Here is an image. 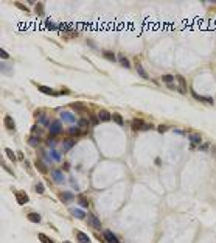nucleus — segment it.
Returning <instances> with one entry per match:
<instances>
[{
    "label": "nucleus",
    "instance_id": "f257e3e1",
    "mask_svg": "<svg viewBox=\"0 0 216 243\" xmlns=\"http://www.w3.org/2000/svg\"><path fill=\"white\" fill-rule=\"evenodd\" d=\"M131 128H132V131H149L152 128V125L151 123H145L142 118H135L131 123Z\"/></svg>",
    "mask_w": 216,
    "mask_h": 243
},
{
    "label": "nucleus",
    "instance_id": "f03ea898",
    "mask_svg": "<svg viewBox=\"0 0 216 243\" xmlns=\"http://www.w3.org/2000/svg\"><path fill=\"white\" fill-rule=\"evenodd\" d=\"M48 129H50V136H51V137H55V136H58V134H59L61 131H62V125H61V122H59V120H53L51 123H50Z\"/></svg>",
    "mask_w": 216,
    "mask_h": 243
},
{
    "label": "nucleus",
    "instance_id": "7ed1b4c3",
    "mask_svg": "<svg viewBox=\"0 0 216 243\" xmlns=\"http://www.w3.org/2000/svg\"><path fill=\"white\" fill-rule=\"evenodd\" d=\"M176 80L179 81V87H177V91H179L180 94H187V81H185V78L182 75H177Z\"/></svg>",
    "mask_w": 216,
    "mask_h": 243
},
{
    "label": "nucleus",
    "instance_id": "20e7f679",
    "mask_svg": "<svg viewBox=\"0 0 216 243\" xmlns=\"http://www.w3.org/2000/svg\"><path fill=\"white\" fill-rule=\"evenodd\" d=\"M3 122H5V126L11 131V133H14V131H16V123H14V120H13V117H11V115H5Z\"/></svg>",
    "mask_w": 216,
    "mask_h": 243
},
{
    "label": "nucleus",
    "instance_id": "39448f33",
    "mask_svg": "<svg viewBox=\"0 0 216 243\" xmlns=\"http://www.w3.org/2000/svg\"><path fill=\"white\" fill-rule=\"evenodd\" d=\"M61 118H62L64 122H68V123H75L76 122V117L72 112H68V111H62V112H61Z\"/></svg>",
    "mask_w": 216,
    "mask_h": 243
},
{
    "label": "nucleus",
    "instance_id": "423d86ee",
    "mask_svg": "<svg viewBox=\"0 0 216 243\" xmlns=\"http://www.w3.org/2000/svg\"><path fill=\"white\" fill-rule=\"evenodd\" d=\"M98 118L101 122H109V120H112V114H110L109 111H106V109H101L98 112Z\"/></svg>",
    "mask_w": 216,
    "mask_h": 243
},
{
    "label": "nucleus",
    "instance_id": "0eeeda50",
    "mask_svg": "<svg viewBox=\"0 0 216 243\" xmlns=\"http://www.w3.org/2000/svg\"><path fill=\"white\" fill-rule=\"evenodd\" d=\"M104 238H106L107 243H120V242H118V238H117V235L112 234L110 231H104Z\"/></svg>",
    "mask_w": 216,
    "mask_h": 243
},
{
    "label": "nucleus",
    "instance_id": "6e6552de",
    "mask_svg": "<svg viewBox=\"0 0 216 243\" xmlns=\"http://www.w3.org/2000/svg\"><path fill=\"white\" fill-rule=\"evenodd\" d=\"M89 225L92 227H95V229H100V227H101V221H100V218H96L95 215H89Z\"/></svg>",
    "mask_w": 216,
    "mask_h": 243
},
{
    "label": "nucleus",
    "instance_id": "1a4fd4ad",
    "mask_svg": "<svg viewBox=\"0 0 216 243\" xmlns=\"http://www.w3.org/2000/svg\"><path fill=\"white\" fill-rule=\"evenodd\" d=\"M51 176L56 182H65V178H64V173L61 170H53L51 172Z\"/></svg>",
    "mask_w": 216,
    "mask_h": 243
},
{
    "label": "nucleus",
    "instance_id": "9d476101",
    "mask_svg": "<svg viewBox=\"0 0 216 243\" xmlns=\"http://www.w3.org/2000/svg\"><path fill=\"white\" fill-rule=\"evenodd\" d=\"M37 89H39L42 94H45V95H51V97H58V95H59V94H56L51 87H47V86H39Z\"/></svg>",
    "mask_w": 216,
    "mask_h": 243
},
{
    "label": "nucleus",
    "instance_id": "9b49d317",
    "mask_svg": "<svg viewBox=\"0 0 216 243\" xmlns=\"http://www.w3.org/2000/svg\"><path fill=\"white\" fill-rule=\"evenodd\" d=\"M188 139H190V142H191L193 145H199L200 140H202L200 134H198V133H191V134H188Z\"/></svg>",
    "mask_w": 216,
    "mask_h": 243
},
{
    "label": "nucleus",
    "instance_id": "f8f14e48",
    "mask_svg": "<svg viewBox=\"0 0 216 243\" xmlns=\"http://www.w3.org/2000/svg\"><path fill=\"white\" fill-rule=\"evenodd\" d=\"M191 95H193V97H194L196 100H199V101L208 103V105H213V98H210V97H200V95H198L194 91H191Z\"/></svg>",
    "mask_w": 216,
    "mask_h": 243
},
{
    "label": "nucleus",
    "instance_id": "ddd939ff",
    "mask_svg": "<svg viewBox=\"0 0 216 243\" xmlns=\"http://www.w3.org/2000/svg\"><path fill=\"white\" fill-rule=\"evenodd\" d=\"M76 238H78V243H90V237L84 232H76Z\"/></svg>",
    "mask_w": 216,
    "mask_h": 243
},
{
    "label": "nucleus",
    "instance_id": "4468645a",
    "mask_svg": "<svg viewBox=\"0 0 216 243\" xmlns=\"http://www.w3.org/2000/svg\"><path fill=\"white\" fill-rule=\"evenodd\" d=\"M16 199L19 204H25L28 203V196H26L25 193H22V192H16Z\"/></svg>",
    "mask_w": 216,
    "mask_h": 243
},
{
    "label": "nucleus",
    "instance_id": "2eb2a0df",
    "mask_svg": "<svg viewBox=\"0 0 216 243\" xmlns=\"http://www.w3.org/2000/svg\"><path fill=\"white\" fill-rule=\"evenodd\" d=\"M118 61H120V64H121L125 69H129V67H131V64H129V61H128V58H126V56L118 55Z\"/></svg>",
    "mask_w": 216,
    "mask_h": 243
},
{
    "label": "nucleus",
    "instance_id": "dca6fc26",
    "mask_svg": "<svg viewBox=\"0 0 216 243\" xmlns=\"http://www.w3.org/2000/svg\"><path fill=\"white\" fill-rule=\"evenodd\" d=\"M28 220H30L31 223H41V215L31 212V214H28Z\"/></svg>",
    "mask_w": 216,
    "mask_h": 243
},
{
    "label": "nucleus",
    "instance_id": "f3484780",
    "mask_svg": "<svg viewBox=\"0 0 216 243\" xmlns=\"http://www.w3.org/2000/svg\"><path fill=\"white\" fill-rule=\"evenodd\" d=\"M81 133H83V129H81L79 126H72V128H68V134H70V136H79Z\"/></svg>",
    "mask_w": 216,
    "mask_h": 243
},
{
    "label": "nucleus",
    "instance_id": "a211bd4d",
    "mask_svg": "<svg viewBox=\"0 0 216 243\" xmlns=\"http://www.w3.org/2000/svg\"><path fill=\"white\" fill-rule=\"evenodd\" d=\"M112 120L115 122V123H117V125H123V123H125V120H123V117H121V115L120 114H118V112H114L112 114Z\"/></svg>",
    "mask_w": 216,
    "mask_h": 243
},
{
    "label": "nucleus",
    "instance_id": "6ab92c4d",
    "mask_svg": "<svg viewBox=\"0 0 216 243\" xmlns=\"http://www.w3.org/2000/svg\"><path fill=\"white\" fill-rule=\"evenodd\" d=\"M36 168H37L41 173H47V165H45L42 161H39V159L36 161Z\"/></svg>",
    "mask_w": 216,
    "mask_h": 243
},
{
    "label": "nucleus",
    "instance_id": "aec40b11",
    "mask_svg": "<svg viewBox=\"0 0 216 243\" xmlns=\"http://www.w3.org/2000/svg\"><path fill=\"white\" fill-rule=\"evenodd\" d=\"M72 214L75 215V217L81 218V220H83V218H86V212H84V210H81V209H75V207H73V209H72Z\"/></svg>",
    "mask_w": 216,
    "mask_h": 243
},
{
    "label": "nucleus",
    "instance_id": "412c9836",
    "mask_svg": "<svg viewBox=\"0 0 216 243\" xmlns=\"http://www.w3.org/2000/svg\"><path fill=\"white\" fill-rule=\"evenodd\" d=\"M73 145H75V140H73V139H65L64 140V151H68Z\"/></svg>",
    "mask_w": 216,
    "mask_h": 243
},
{
    "label": "nucleus",
    "instance_id": "4be33fe9",
    "mask_svg": "<svg viewBox=\"0 0 216 243\" xmlns=\"http://www.w3.org/2000/svg\"><path fill=\"white\" fill-rule=\"evenodd\" d=\"M9 65L8 64H5V63H2V64H0V72H2V73H5V75H11V73H13V72H11L9 70Z\"/></svg>",
    "mask_w": 216,
    "mask_h": 243
},
{
    "label": "nucleus",
    "instance_id": "5701e85b",
    "mask_svg": "<svg viewBox=\"0 0 216 243\" xmlns=\"http://www.w3.org/2000/svg\"><path fill=\"white\" fill-rule=\"evenodd\" d=\"M137 72H138V75H140L142 78H145V80H148V78H149V75H148V73L145 72V69L142 67L140 64H137Z\"/></svg>",
    "mask_w": 216,
    "mask_h": 243
},
{
    "label": "nucleus",
    "instance_id": "b1692460",
    "mask_svg": "<svg viewBox=\"0 0 216 243\" xmlns=\"http://www.w3.org/2000/svg\"><path fill=\"white\" fill-rule=\"evenodd\" d=\"M61 199H62V201H72L73 199V193H70V192H64V193H61Z\"/></svg>",
    "mask_w": 216,
    "mask_h": 243
},
{
    "label": "nucleus",
    "instance_id": "393cba45",
    "mask_svg": "<svg viewBox=\"0 0 216 243\" xmlns=\"http://www.w3.org/2000/svg\"><path fill=\"white\" fill-rule=\"evenodd\" d=\"M50 156H51V159H53V161H56V162H59V161H61V154L58 153L55 148H53V150H50Z\"/></svg>",
    "mask_w": 216,
    "mask_h": 243
},
{
    "label": "nucleus",
    "instance_id": "a878e982",
    "mask_svg": "<svg viewBox=\"0 0 216 243\" xmlns=\"http://www.w3.org/2000/svg\"><path fill=\"white\" fill-rule=\"evenodd\" d=\"M103 56L106 58V59H109V61H115V59H117V56H115L112 52H107V50H104V52H103Z\"/></svg>",
    "mask_w": 216,
    "mask_h": 243
},
{
    "label": "nucleus",
    "instance_id": "bb28decb",
    "mask_svg": "<svg viewBox=\"0 0 216 243\" xmlns=\"http://www.w3.org/2000/svg\"><path fill=\"white\" fill-rule=\"evenodd\" d=\"M37 237H39V240H41L42 243H55V242L51 240V238H50V237H47L45 234H39Z\"/></svg>",
    "mask_w": 216,
    "mask_h": 243
},
{
    "label": "nucleus",
    "instance_id": "cd10ccee",
    "mask_svg": "<svg viewBox=\"0 0 216 243\" xmlns=\"http://www.w3.org/2000/svg\"><path fill=\"white\" fill-rule=\"evenodd\" d=\"M28 144L31 145V146H37L39 145V137H36V136H31L28 139Z\"/></svg>",
    "mask_w": 216,
    "mask_h": 243
},
{
    "label": "nucleus",
    "instance_id": "c85d7f7f",
    "mask_svg": "<svg viewBox=\"0 0 216 243\" xmlns=\"http://www.w3.org/2000/svg\"><path fill=\"white\" fill-rule=\"evenodd\" d=\"M162 81L167 83V84H171L173 81H174V76H173V75H163V76H162Z\"/></svg>",
    "mask_w": 216,
    "mask_h": 243
},
{
    "label": "nucleus",
    "instance_id": "c756f323",
    "mask_svg": "<svg viewBox=\"0 0 216 243\" xmlns=\"http://www.w3.org/2000/svg\"><path fill=\"white\" fill-rule=\"evenodd\" d=\"M70 106H72L75 111H79V112H84V111H86V109L83 108V105H81V103H72Z\"/></svg>",
    "mask_w": 216,
    "mask_h": 243
},
{
    "label": "nucleus",
    "instance_id": "7c9ffc66",
    "mask_svg": "<svg viewBox=\"0 0 216 243\" xmlns=\"http://www.w3.org/2000/svg\"><path fill=\"white\" fill-rule=\"evenodd\" d=\"M5 153H6V156H8L11 161H16V157H17V156H16V154H14L13 151H11L9 148H6V150H5Z\"/></svg>",
    "mask_w": 216,
    "mask_h": 243
},
{
    "label": "nucleus",
    "instance_id": "2f4dec72",
    "mask_svg": "<svg viewBox=\"0 0 216 243\" xmlns=\"http://www.w3.org/2000/svg\"><path fill=\"white\" fill-rule=\"evenodd\" d=\"M36 192H37V193H44V192H45V187H44V184H42V182H37L36 184Z\"/></svg>",
    "mask_w": 216,
    "mask_h": 243
},
{
    "label": "nucleus",
    "instance_id": "473e14b6",
    "mask_svg": "<svg viewBox=\"0 0 216 243\" xmlns=\"http://www.w3.org/2000/svg\"><path fill=\"white\" fill-rule=\"evenodd\" d=\"M78 126L79 128H86V126H89V120L87 118H81V120L78 122Z\"/></svg>",
    "mask_w": 216,
    "mask_h": 243
},
{
    "label": "nucleus",
    "instance_id": "72a5a7b5",
    "mask_svg": "<svg viewBox=\"0 0 216 243\" xmlns=\"http://www.w3.org/2000/svg\"><path fill=\"white\" fill-rule=\"evenodd\" d=\"M45 27H47V28H50V30H56V28H58V25L53 24L51 20H45Z\"/></svg>",
    "mask_w": 216,
    "mask_h": 243
},
{
    "label": "nucleus",
    "instance_id": "f704fd0d",
    "mask_svg": "<svg viewBox=\"0 0 216 243\" xmlns=\"http://www.w3.org/2000/svg\"><path fill=\"white\" fill-rule=\"evenodd\" d=\"M36 13L39 14V16L44 14V5H42V3H37V5H36Z\"/></svg>",
    "mask_w": 216,
    "mask_h": 243
},
{
    "label": "nucleus",
    "instance_id": "c9c22d12",
    "mask_svg": "<svg viewBox=\"0 0 216 243\" xmlns=\"http://www.w3.org/2000/svg\"><path fill=\"white\" fill-rule=\"evenodd\" d=\"M79 206H81V207H89V201H87L86 198H83V196H81V198H79Z\"/></svg>",
    "mask_w": 216,
    "mask_h": 243
},
{
    "label": "nucleus",
    "instance_id": "e433bc0d",
    "mask_svg": "<svg viewBox=\"0 0 216 243\" xmlns=\"http://www.w3.org/2000/svg\"><path fill=\"white\" fill-rule=\"evenodd\" d=\"M0 56H2V59H8L9 58V55L6 53V50H3V48H0Z\"/></svg>",
    "mask_w": 216,
    "mask_h": 243
},
{
    "label": "nucleus",
    "instance_id": "4c0bfd02",
    "mask_svg": "<svg viewBox=\"0 0 216 243\" xmlns=\"http://www.w3.org/2000/svg\"><path fill=\"white\" fill-rule=\"evenodd\" d=\"M167 129H168V126L167 125H160V126H157V131L162 134V133H167Z\"/></svg>",
    "mask_w": 216,
    "mask_h": 243
},
{
    "label": "nucleus",
    "instance_id": "58836bf2",
    "mask_svg": "<svg viewBox=\"0 0 216 243\" xmlns=\"http://www.w3.org/2000/svg\"><path fill=\"white\" fill-rule=\"evenodd\" d=\"M41 123H42V125H48V126H50V120H48V117L42 115V117H41Z\"/></svg>",
    "mask_w": 216,
    "mask_h": 243
},
{
    "label": "nucleus",
    "instance_id": "ea45409f",
    "mask_svg": "<svg viewBox=\"0 0 216 243\" xmlns=\"http://www.w3.org/2000/svg\"><path fill=\"white\" fill-rule=\"evenodd\" d=\"M31 133H33V134H41V133H42V129H41V128H37V126L34 125L33 128H31Z\"/></svg>",
    "mask_w": 216,
    "mask_h": 243
},
{
    "label": "nucleus",
    "instance_id": "a19ab883",
    "mask_svg": "<svg viewBox=\"0 0 216 243\" xmlns=\"http://www.w3.org/2000/svg\"><path fill=\"white\" fill-rule=\"evenodd\" d=\"M47 145L53 150V148H55V139H53V137H51V139H48V140H47Z\"/></svg>",
    "mask_w": 216,
    "mask_h": 243
},
{
    "label": "nucleus",
    "instance_id": "79ce46f5",
    "mask_svg": "<svg viewBox=\"0 0 216 243\" xmlns=\"http://www.w3.org/2000/svg\"><path fill=\"white\" fill-rule=\"evenodd\" d=\"M199 150H200V151H207V150H208V144H202L199 146Z\"/></svg>",
    "mask_w": 216,
    "mask_h": 243
},
{
    "label": "nucleus",
    "instance_id": "37998d69",
    "mask_svg": "<svg viewBox=\"0 0 216 243\" xmlns=\"http://www.w3.org/2000/svg\"><path fill=\"white\" fill-rule=\"evenodd\" d=\"M16 6H19V8H20V10H24V11H28V8H26V6H24L22 3H16Z\"/></svg>",
    "mask_w": 216,
    "mask_h": 243
},
{
    "label": "nucleus",
    "instance_id": "c03bdc74",
    "mask_svg": "<svg viewBox=\"0 0 216 243\" xmlns=\"http://www.w3.org/2000/svg\"><path fill=\"white\" fill-rule=\"evenodd\" d=\"M61 94H62V95H68V89H61Z\"/></svg>",
    "mask_w": 216,
    "mask_h": 243
},
{
    "label": "nucleus",
    "instance_id": "a18cd8bd",
    "mask_svg": "<svg viewBox=\"0 0 216 243\" xmlns=\"http://www.w3.org/2000/svg\"><path fill=\"white\" fill-rule=\"evenodd\" d=\"M17 157H19V159H24V153L19 151V153H17Z\"/></svg>",
    "mask_w": 216,
    "mask_h": 243
},
{
    "label": "nucleus",
    "instance_id": "49530a36",
    "mask_svg": "<svg viewBox=\"0 0 216 243\" xmlns=\"http://www.w3.org/2000/svg\"><path fill=\"white\" fill-rule=\"evenodd\" d=\"M64 170H70V165H68L67 162H65V164H64Z\"/></svg>",
    "mask_w": 216,
    "mask_h": 243
},
{
    "label": "nucleus",
    "instance_id": "de8ad7c7",
    "mask_svg": "<svg viewBox=\"0 0 216 243\" xmlns=\"http://www.w3.org/2000/svg\"><path fill=\"white\" fill-rule=\"evenodd\" d=\"M174 131H176L177 134H180V136H183V131H182V129H174Z\"/></svg>",
    "mask_w": 216,
    "mask_h": 243
},
{
    "label": "nucleus",
    "instance_id": "09e8293b",
    "mask_svg": "<svg viewBox=\"0 0 216 243\" xmlns=\"http://www.w3.org/2000/svg\"><path fill=\"white\" fill-rule=\"evenodd\" d=\"M64 243H70V242H64Z\"/></svg>",
    "mask_w": 216,
    "mask_h": 243
}]
</instances>
